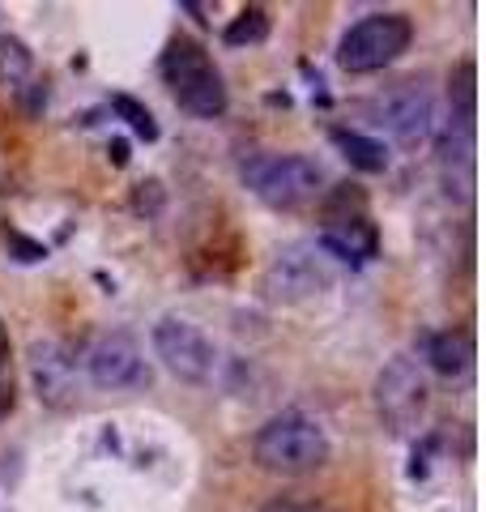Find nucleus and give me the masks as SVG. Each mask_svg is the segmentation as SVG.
<instances>
[{
  "label": "nucleus",
  "mask_w": 486,
  "mask_h": 512,
  "mask_svg": "<svg viewBox=\"0 0 486 512\" xmlns=\"http://www.w3.org/2000/svg\"><path fill=\"white\" fill-rule=\"evenodd\" d=\"M329 431H324L316 419H307L299 410L273 414V419L252 436V461L265 474L278 478H307L329 466Z\"/></svg>",
  "instance_id": "nucleus-1"
},
{
  "label": "nucleus",
  "mask_w": 486,
  "mask_h": 512,
  "mask_svg": "<svg viewBox=\"0 0 486 512\" xmlns=\"http://www.w3.org/2000/svg\"><path fill=\"white\" fill-rule=\"evenodd\" d=\"M158 73L188 116L218 120L226 111V103H231L226 99V86H222V73L214 69V56H209L205 43H197L192 35H175L167 47H162Z\"/></svg>",
  "instance_id": "nucleus-2"
},
{
  "label": "nucleus",
  "mask_w": 486,
  "mask_h": 512,
  "mask_svg": "<svg viewBox=\"0 0 486 512\" xmlns=\"http://www.w3.org/2000/svg\"><path fill=\"white\" fill-rule=\"evenodd\" d=\"M243 184L269 210H307L324 197V167L307 154H256L243 163Z\"/></svg>",
  "instance_id": "nucleus-3"
},
{
  "label": "nucleus",
  "mask_w": 486,
  "mask_h": 512,
  "mask_svg": "<svg viewBox=\"0 0 486 512\" xmlns=\"http://www.w3.org/2000/svg\"><path fill=\"white\" fill-rule=\"evenodd\" d=\"M414 43V22L405 13H367L337 43V64L346 73H380L401 60Z\"/></svg>",
  "instance_id": "nucleus-4"
},
{
  "label": "nucleus",
  "mask_w": 486,
  "mask_h": 512,
  "mask_svg": "<svg viewBox=\"0 0 486 512\" xmlns=\"http://www.w3.org/2000/svg\"><path fill=\"white\" fill-rule=\"evenodd\" d=\"M376 414L388 436H410V431H418V423H423L427 414V376L423 367H418V359L410 355H397L388 359L380 367L376 376Z\"/></svg>",
  "instance_id": "nucleus-5"
},
{
  "label": "nucleus",
  "mask_w": 486,
  "mask_h": 512,
  "mask_svg": "<svg viewBox=\"0 0 486 512\" xmlns=\"http://www.w3.org/2000/svg\"><path fill=\"white\" fill-rule=\"evenodd\" d=\"M154 355L162 367L184 380V384H209L218 372V346L209 342V333L201 325H192L184 316H162L154 325Z\"/></svg>",
  "instance_id": "nucleus-6"
},
{
  "label": "nucleus",
  "mask_w": 486,
  "mask_h": 512,
  "mask_svg": "<svg viewBox=\"0 0 486 512\" xmlns=\"http://www.w3.org/2000/svg\"><path fill=\"white\" fill-rule=\"evenodd\" d=\"M333 286L329 256L312 244H290L269 261L261 274V295L269 303H307Z\"/></svg>",
  "instance_id": "nucleus-7"
},
{
  "label": "nucleus",
  "mask_w": 486,
  "mask_h": 512,
  "mask_svg": "<svg viewBox=\"0 0 486 512\" xmlns=\"http://www.w3.org/2000/svg\"><path fill=\"white\" fill-rule=\"evenodd\" d=\"M376 120L388 128V137H393L401 150H418L435 133V94H431V86L423 82V77L397 82L376 103Z\"/></svg>",
  "instance_id": "nucleus-8"
},
{
  "label": "nucleus",
  "mask_w": 486,
  "mask_h": 512,
  "mask_svg": "<svg viewBox=\"0 0 486 512\" xmlns=\"http://www.w3.org/2000/svg\"><path fill=\"white\" fill-rule=\"evenodd\" d=\"M86 372H90V380L99 384V389H141V384H150L145 350L128 329H111L90 346Z\"/></svg>",
  "instance_id": "nucleus-9"
},
{
  "label": "nucleus",
  "mask_w": 486,
  "mask_h": 512,
  "mask_svg": "<svg viewBox=\"0 0 486 512\" xmlns=\"http://www.w3.org/2000/svg\"><path fill=\"white\" fill-rule=\"evenodd\" d=\"M26 367L35 380V393L47 410H73L77 406V367L73 355L56 338H35L26 350Z\"/></svg>",
  "instance_id": "nucleus-10"
},
{
  "label": "nucleus",
  "mask_w": 486,
  "mask_h": 512,
  "mask_svg": "<svg viewBox=\"0 0 486 512\" xmlns=\"http://www.w3.org/2000/svg\"><path fill=\"white\" fill-rule=\"evenodd\" d=\"M320 252L337 256V261H371L380 252V231L367 214L363 218H342V222H324L320 227Z\"/></svg>",
  "instance_id": "nucleus-11"
},
{
  "label": "nucleus",
  "mask_w": 486,
  "mask_h": 512,
  "mask_svg": "<svg viewBox=\"0 0 486 512\" xmlns=\"http://www.w3.org/2000/svg\"><path fill=\"white\" fill-rule=\"evenodd\" d=\"M427 363L440 376H465L469 363H474V338L465 329H440L427 338Z\"/></svg>",
  "instance_id": "nucleus-12"
},
{
  "label": "nucleus",
  "mask_w": 486,
  "mask_h": 512,
  "mask_svg": "<svg viewBox=\"0 0 486 512\" xmlns=\"http://www.w3.org/2000/svg\"><path fill=\"white\" fill-rule=\"evenodd\" d=\"M333 146L342 150V158L354 171H363V175L388 171V146L380 137H367L359 128H333Z\"/></svg>",
  "instance_id": "nucleus-13"
},
{
  "label": "nucleus",
  "mask_w": 486,
  "mask_h": 512,
  "mask_svg": "<svg viewBox=\"0 0 486 512\" xmlns=\"http://www.w3.org/2000/svg\"><path fill=\"white\" fill-rule=\"evenodd\" d=\"M448 107H452V124H465L474 128L478 116V64L474 60H461L448 77Z\"/></svg>",
  "instance_id": "nucleus-14"
},
{
  "label": "nucleus",
  "mask_w": 486,
  "mask_h": 512,
  "mask_svg": "<svg viewBox=\"0 0 486 512\" xmlns=\"http://www.w3.org/2000/svg\"><path fill=\"white\" fill-rule=\"evenodd\" d=\"M30 73H35V52L18 35H0V82L22 90L30 82Z\"/></svg>",
  "instance_id": "nucleus-15"
},
{
  "label": "nucleus",
  "mask_w": 486,
  "mask_h": 512,
  "mask_svg": "<svg viewBox=\"0 0 486 512\" xmlns=\"http://www.w3.org/2000/svg\"><path fill=\"white\" fill-rule=\"evenodd\" d=\"M269 39V9L261 5H248V9H239L231 26L222 30V43L226 47H256V43H265Z\"/></svg>",
  "instance_id": "nucleus-16"
},
{
  "label": "nucleus",
  "mask_w": 486,
  "mask_h": 512,
  "mask_svg": "<svg viewBox=\"0 0 486 512\" xmlns=\"http://www.w3.org/2000/svg\"><path fill=\"white\" fill-rule=\"evenodd\" d=\"M320 214H324V222L363 218V214H367V192H363L359 184H337V188H324V197H320Z\"/></svg>",
  "instance_id": "nucleus-17"
},
{
  "label": "nucleus",
  "mask_w": 486,
  "mask_h": 512,
  "mask_svg": "<svg viewBox=\"0 0 486 512\" xmlns=\"http://www.w3.org/2000/svg\"><path fill=\"white\" fill-rule=\"evenodd\" d=\"M111 111L133 128V133L141 137V141H158V120H154V111L145 107V103H137L133 94H111Z\"/></svg>",
  "instance_id": "nucleus-18"
},
{
  "label": "nucleus",
  "mask_w": 486,
  "mask_h": 512,
  "mask_svg": "<svg viewBox=\"0 0 486 512\" xmlns=\"http://www.w3.org/2000/svg\"><path fill=\"white\" fill-rule=\"evenodd\" d=\"M162 205H167V188H162V180H141V184L133 188V214L158 218Z\"/></svg>",
  "instance_id": "nucleus-19"
},
{
  "label": "nucleus",
  "mask_w": 486,
  "mask_h": 512,
  "mask_svg": "<svg viewBox=\"0 0 486 512\" xmlns=\"http://www.w3.org/2000/svg\"><path fill=\"white\" fill-rule=\"evenodd\" d=\"M5 248L13 252V261L22 265H35V261H47V248L39 244V239H30L22 231H5Z\"/></svg>",
  "instance_id": "nucleus-20"
},
{
  "label": "nucleus",
  "mask_w": 486,
  "mask_h": 512,
  "mask_svg": "<svg viewBox=\"0 0 486 512\" xmlns=\"http://www.w3.org/2000/svg\"><path fill=\"white\" fill-rule=\"evenodd\" d=\"M261 512H320L312 500H299V495H273Z\"/></svg>",
  "instance_id": "nucleus-21"
},
{
  "label": "nucleus",
  "mask_w": 486,
  "mask_h": 512,
  "mask_svg": "<svg viewBox=\"0 0 486 512\" xmlns=\"http://www.w3.org/2000/svg\"><path fill=\"white\" fill-rule=\"evenodd\" d=\"M30 86V94H26V111H30V116H39V111L47 107V82L39 86V82H26Z\"/></svg>",
  "instance_id": "nucleus-22"
},
{
  "label": "nucleus",
  "mask_w": 486,
  "mask_h": 512,
  "mask_svg": "<svg viewBox=\"0 0 486 512\" xmlns=\"http://www.w3.org/2000/svg\"><path fill=\"white\" fill-rule=\"evenodd\" d=\"M107 158H111V167H128V141L124 137L107 141Z\"/></svg>",
  "instance_id": "nucleus-23"
},
{
  "label": "nucleus",
  "mask_w": 486,
  "mask_h": 512,
  "mask_svg": "<svg viewBox=\"0 0 486 512\" xmlns=\"http://www.w3.org/2000/svg\"><path fill=\"white\" fill-rule=\"evenodd\" d=\"M5 367H9V333L0 325V376H5Z\"/></svg>",
  "instance_id": "nucleus-24"
}]
</instances>
